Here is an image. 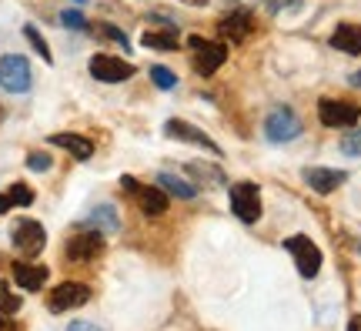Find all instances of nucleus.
Listing matches in <instances>:
<instances>
[{
	"instance_id": "obj_34",
	"label": "nucleus",
	"mask_w": 361,
	"mask_h": 331,
	"mask_svg": "<svg viewBox=\"0 0 361 331\" xmlns=\"http://www.w3.org/2000/svg\"><path fill=\"white\" fill-rule=\"evenodd\" d=\"M348 84H351V88H361V71H355V74L348 77Z\"/></svg>"
},
{
	"instance_id": "obj_30",
	"label": "nucleus",
	"mask_w": 361,
	"mask_h": 331,
	"mask_svg": "<svg viewBox=\"0 0 361 331\" xmlns=\"http://www.w3.org/2000/svg\"><path fill=\"white\" fill-rule=\"evenodd\" d=\"M264 7H268L271 13H278V11H298V7H301V0H264Z\"/></svg>"
},
{
	"instance_id": "obj_38",
	"label": "nucleus",
	"mask_w": 361,
	"mask_h": 331,
	"mask_svg": "<svg viewBox=\"0 0 361 331\" xmlns=\"http://www.w3.org/2000/svg\"><path fill=\"white\" fill-rule=\"evenodd\" d=\"M78 4H84V0H78Z\"/></svg>"
},
{
	"instance_id": "obj_3",
	"label": "nucleus",
	"mask_w": 361,
	"mask_h": 331,
	"mask_svg": "<svg viewBox=\"0 0 361 331\" xmlns=\"http://www.w3.org/2000/svg\"><path fill=\"white\" fill-rule=\"evenodd\" d=\"M11 241L24 258H34V255L44 251V244H47V231H44V224L34 221V217H20V221L13 224V231H11Z\"/></svg>"
},
{
	"instance_id": "obj_17",
	"label": "nucleus",
	"mask_w": 361,
	"mask_h": 331,
	"mask_svg": "<svg viewBox=\"0 0 361 331\" xmlns=\"http://www.w3.org/2000/svg\"><path fill=\"white\" fill-rule=\"evenodd\" d=\"M331 47L341 54H361V24H338L331 34Z\"/></svg>"
},
{
	"instance_id": "obj_16",
	"label": "nucleus",
	"mask_w": 361,
	"mask_h": 331,
	"mask_svg": "<svg viewBox=\"0 0 361 331\" xmlns=\"http://www.w3.org/2000/svg\"><path fill=\"white\" fill-rule=\"evenodd\" d=\"M84 224H87L90 231H101V234H117V231H121V217H117L114 204H97V207L84 217Z\"/></svg>"
},
{
	"instance_id": "obj_22",
	"label": "nucleus",
	"mask_w": 361,
	"mask_h": 331,
	"mask_svg": "<svg viewBox=\"0 0 361 331\" xmlns=\"http://www.w3.org/2000/svg\"><path fill=\"white\" fill-rule=\"evenodd\" d=\"M24 37L30 40V47H34V51H37L40 57H44V64H54V54H51V47H47V40L40 37V30H37V27H30V24H27V27H24Z\"/></svg>"
},
{
	"instance_id": "obj_32",
	"label": "nucleus",
	"mask_w": 361,
	"mask_h": 331,
	"mask_svg": "<svg viewBox=\"0 0 361 331\" xmlns=\"http://www.w3.org/2000/svg\"><path fill=\"white\" fill-rule=\"evenodd\" d=\"M11 207H13V201H11V198H7V194H0V215H7Z\"/></svg>"
},
{
	"instance_id": "obj_18",
	"label": "nucleus",
	"mask_w": 361,
	"mask_h": 331,
	"mask_svg": "<svg viewBox=\"0 0 361 331\" xmlns=\"http://www.w3.org/2000/svg\"><path fill=\"white\" fill-rule=\"evenodd\" d=\"M51 144L54 148H64L67 154H74L78 161H90L94 157V144L80 134H51Z\"/></svg>"
},
{
	"instance_id": "obj_9",
	"label": "nucleus",
	"mask_w": 361,
	"mask_h": 331,
	"mask_svg": "<svg viewBox=\"0 0 361 331\" xmlns=\"http://www.w3.org/2000/svg\"><path fill=\"white\" fill-rule=\"evenodd\" d=\"M87 301H90L87 284H80V281H61V284L51 291V298H47V308H51L54 315H64L71 308L87 305Z\"/></svg>"
},
{
	"instance_id": "obj_37",
	"label": "nucleus",
	"mask_w": 361,
	"mask_h": 331,
	"mask_svg": "<svg viewBox=\"0 0 361 331\" xmlns=\"http://www.w3.org/2000/svg\"><path fill=\"white\" fill-rule=\"evenodd\" d=\"M4 117H7V111H4V104H0V124H4Z\"/></svg>"
},
{
	"instance_id": "obj_33",
	"label": "nucleus",
	"mask_w": 361,
	"mask_h": 331,
	"mask_svg": "<svg viewBox=\"0 0 361 331\" xmlns=\"http://www.w3.org/2000/svg\"><path fill=\"white\" fill-rule=\"evenodd\" d=\"M0 331H17L11 321H7V315H0Z\"/></svg>"
},
{
	"instance_id": "obj_5",
	"label": "nucleus",
	"mask_w": 361,
	"mask_h": 331,
	"mask_svg": "<svg viewBox=\"0 0 361 331\" xmlns=\"http://www.w3.org/2000/svg\"><path fill=\"white\" fill-rule=\"evenodd\" d=\"M121 188L137 201V207H141L147 217H157V215H164L168 211V194L161 191V188H151V184H137V181L130 178V174H124L121 178Z\"/></svg>"
},
{
	"instance_id": "obj_1",
	"label": "nucleus",
	"mask_w": 361,
	"mask_h": 331,
	"mask_svg": "<svg viewBox=\"0 0 361 331\" xmlns=\"http://www.w3.org/2000/svg\"><path fill=\"white\" fill-rule=\"evenodd\" d=\"M34 84V74H30V64L20 54H4L0 57V88L7 94H24Z\"/></svg>"
},
{
	"instance_id": "obj_15",
	"label": "nucleus",
	"mask_w": 361,
	"mask_h": 331,
	"mask_svg": "<svg viewBox=\"0 0 361 331\" xmlns=\"http://www.w3.org/2000/svg\"><path fill=\"white\" fill-rule=\"evenodd\" d=\"M47 267L44 265H30V261H13V281H17V288H24V291H40L44 284H47Z\"/></svg>"
},
{
	"instance_id": "obj_28",
	"label": "nucleus",
	"mask_w": 361,
	"mask_h": 331,
	"mask_svg": "<svg viewBox=\"0 0 361 331\" xmlns=\"http://www.w3.org/2000/svg\"><path fill=\"white\" fill-rule=\"evenodd\" d=\"M27 167H30V171H51V167H54V157H51V154L34 151V154H27Z\"/></svg>"
},
{
	"instance_id": "obj_19",
	"label": "nucleus",
	"mask_w": 361,
	"mask_h": 331,
	"mask_svg": "<svg viewBox=\"0 0 361 331\" xmlns=\"http://www.w3.org/2000/svg\"><path fill=\"white\" fill-rule=\"evenodd\" d=\"M157 188L161 191H168V194H174V198H184V201H191L194 194V184H188L184 178H178V174H171V171H164V174H157Z\"/></svg>"
},
{
	"instance_id": "obj_35",
	"label": "nucleus",
	"mask_w": 361,
	"mask_h": 331,
	"mask_svg": "<svg viewBox=\"0 0 361 331\" xmlns=\"http://www.w3.org/2000/svg\"><path fill=\"white\" fill-rule=\"evenodd\" d=\"M180 4H188V7H204L207 0H180Z\"/></svg>"
},
{
	"instance_id": "obj_20",
	"label": "nucleus",
	"mask_w": 361,
	"mask_h": 331,
	"mask_svg": "<svg viewBox=\"0 0 361 331\" xmlns=\"http://www.w3.org/2000/svg\"><path fill=\"white\" fill-rule=\"evenodd\" d=\"M144 47H151V51H178V30L168 27V30H147L141 37Z\"/></svg>"
},
{
	"instance_id": "obj_13",
	"label": "nucleus",
	"mask_w": 361,
	"mask_h": 331,
	"mask_svg": "<svg viewBox=\"0 0 361 331\" xmlns=\"http://www.w3.org/2000/svg\"><path fill=\"white\" fill-rule=\"evenodd\" d=\"M255 30V17L247 11H231L221 17L218 24V34L224 40H231V44H241V40H247V34Z\"/></svg>"
},
{
	"instance_id": "obj_8",
	"label": "nucleus",
	"mask_w": 361,
	"mask_h": 331,
	"mask_svg": "<svg viewBox=\"0 0 361 331\" xmlns=\"http://www.w3.org/2000/svg\"><path fill=\"white\" fill-rule=\"evenodd\" d=\"M188 47L194 51V71L197 74H214L228 61V47L224 44H211L204 37H188Z\"/></svg>"
},
{
	"instance_id": "obj_2",
	"label": "nucleus",
	"mask_w": 361,
	"mask_h": 331,
	"mask_svg": "<svg viewBox=\"0 0 361 331\" xmlns=\"http://www.w3.org/2000/svg\"><path fill=\"white\" fill-rule=\"evenodd\" d=\"M284 251L295 258L301 278H314V275L322 271V248L311 241L308 234H295V238H288V241H284Z\"/></svg>"
},
{
	"instance_id": "obj_23",
	"label": "nucleus",
	"mask_w": 361,
	"mask_h": 331,
	"mask_svg": "<svg viewBox=\"0 0 361 331\" xmlns=\"http://www.w3.org/2000/svg\"><path fill=\"white\" fill-rule=\"evenodd\" d=\"M151 80H154L161 90H174V88H178V74H171L168 67H161V64L151 67Z\"/></svg>"
},
{
	"instance_id": "obj_4",
	"label": "nucleus",
	"mask_w": 361,
	"mask_h": 331,
	"mask_svg": "<svg viewBox=\"0 0 361 331\" xmlns=\"http://www.w3.org/2000/svg\"><path fill=\"white\" fill-rule=\"evenodd\" d=\"M361 117V107L351 101H338V97H322L318 101V121L324 128H355Z\"/></svg>"
},
{
	"instance_id": "obj_29",
	"label": "nucleus",
	"mask_w": 361,
	"mask_h": 331,
	"mask_svg": "<svg viewBox=\"0 0 361 331\" xmlns=\"http://www.w3.org/2000/svg\"><path fill=\"white\" fill-rule=\"evenodd\" d=\"M101 37H107V40H114V44H121V47H128V37H124V30H117L114 24H97L94 27Z\"/></svg>"
},
{
	"instance_id": "obj_21",
	"label": "nucleus",
	"mask_w": 361,
	"mask_h": 331,
	"mask_svg": "<svg viewBox=\"0 0 361 331\" xmlns=\"http://www.w3.org/2000/svg\"><path fill=\"white\" fill-rule=\"evenodd\" d=\"M20 305H24V301H20V294H13L11 288H7V281H0V315H7V318H11V315L20 311Z\"/></svg>"
},
{
	"instance_id": "obj_31",
	"label": "nucleus",
	"mask_w": 361,
	"mask_h": 331,
	"mask_svg": "<svg viewBox=\"0 0 361 331\" xmlns=\"http://www.w3.org/2000/svg\"><path fill=\"white\" fill-rule=\"evenodd\" d=\"M67 331H104V328H97V325H90V321H74Z\"/></svg>"
},
{
	"instance_id": "obj_24",
	"label": "nucleus",
	"mask_w": 361,
	"mask_h": 331,
	"mask_svg": "<svg viewBox=\"0 0 361 331\" xmlns=\"http://www.w3.org/2000/svg\"><path fill=\"white\" fill-rule=\"evenodd\" d=\"M341 151L348 154V157H361V128H351L341 138Z\"/></svg>"
},
{
	"instance_id": "obj_7",
	"label": "nucleus",
	"mask_w": 361,
	"mask_h": 331,
	"mask_svg": "<svg viewBox=\"0 0 361 331\" xmlns=\"http://www.w3.org/2000/svg\"><path fill=\"white\" fill-rule=\"evenodd\" d=\"M231 211L245 224H255L261 217V191L258 184H251V181H238L231 188Z\"/></svg>"
},
{
	"instance_id": "obj_10",
	"label": "nucleus",
	"mask_w": 361,
	"mask_h": 331,
	"mask_svg": "<svg viewBox=\"0 0 361 331\" xmlns=\"http://www.w3.org/2000/svg\"><path fill=\"white\" fill-rule=\"evenodd\" d=\"M67 261H74V265H87V261H94V258L104 255V234L101 231H84V234H74L71 241H67L64 248Z\"/></svg>"
},
{
	"instance_id": "obj_6",
	"label": "nucleus",
	"mask_w": 361,
	"mask_h": 331,
	"mask_svg": "<svg viewBox=\"0 0 361 331\" xmlns=\"http://www.w3.org/2000/svg\"><path fill=\"white\" fill-rule=\"evenodd\" d=\"M301 134V121L291 107H274L268 117H264V138L271 144H288Z\"/></svg>"
},
{
	"instance_id": "obj_27",
	"label": "nucleus",
	"mask_w": 361,
	"mask_h": 331,
	"mask_svg": "<svg viewBox=\"0 0 361 331\" xmlns=\"http://www.w3.org/2000/svg\"><path fill=\"white\" fill-rule=\"evenodd\" d=\"M61 24L71 27V30H87V17L80 11H64L61 13Z\"/></svg>"
},
{
	"instance_id": "obj_36",
	"label": "nucleus",
	"mask_w": 361,
	"mask_h": 331,
	"mask_svg": "<svg viewBox=\"0 0 361 331\" xmlns=\"http://www.w3.org/2000/svg\"><path fill=\"white\" fill-rule=\"evenodd\" d=\"M348 331H361V318H351L348 321Z\"/></svg>"
},
{
	"instance_id": "obj_26",
	"label": "nucleus",
	"mask_w": 361,
	"mask_h": 331,
	"mask_svg": "<svg viewBox=\"0 0 361 331\" xmlns=\"http://www.w3.org/2000/svg\"><path fill=\"white\" fill-rule=\"evenodd\" d=\"M7 198L13 201V207H27V204H34V191H30L27 184H13L11 191H7Z\"/></svg>"
},
{
	"instance_id": "obj_25",
	"label": "nucleus",
	"mask_w": 361,
	"mask_h": 331,
	"mask_svg": "<svg viewBox=\"0 0 361 331\" xmlns=\"http://www.w3.org/2000/svg\"><path fill=\"white\" fill-rule=\"evenodd\" d=\"M188 174H194V178H211V184H224V174L211 164H188Z\"/></svg>"
},
{
	"instance_id": "obj_12",
	"label": "nucleus",
	"mask_w": 361,
	"mask_h": 331,
	"mask_svg": "<svg viewBox=\"0 0 361 331\" xmlns=\"http://www.w3.org/2000/svg\"><path fill=\"white\" fill-rule=\"evenodd\" d=\"M305 181H308L311 191L331 194L348 181V171H338V167H305Z\"/></svg>"
},
{
	"instance_id": "obj_14",
	"label": "nucleus",
	"mask_w": 361,
	"mask_h": 331,
	"mask_svg": "<svg viewBox=\"0 0 361 331\" xmlns=\"http://www.w3.org/2000/svg\"><path fill=\"white\" fill-rule=\"evenodd\" d=\"M164 134H168V138H174V140H188V144H197V148H204V151H211V154H221L218 144L207 138L204 131H197L194 124H188V121H168V124H164Z\"/></svg>"
},
{
	"instance_id": "obj_11",
	"label": "nucleus",
	"mask_w": 361,
	"mask_h": 331,
	"mask_svg": "<svg viewBox=\"0 0 361 331\" xmlns=\"http://www.w3.org/2000/svg\"><path fill=\"white\" fill-rule=\"evenodd\" d=\"M90 74L104 80V84H121L134 74V64L121 61V57H111V54H94L90 57Z\"/></svg>"
}]
</instances>
